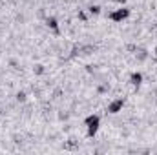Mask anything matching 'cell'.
<instances>
[{
  "instance_id": "3957f363",
  "label": "cell",
  "mask_w": 157,
  "mask_h": 155,
  "mask_svg": "<svg viewBox=\"0 0 157 155\" xmlns=\"http://www.w3.org/2000/svg\"><path fill=\"white\" fill-rule=\"evenodd\" d=\"M122 108H124V99H115V100H112L110 104H108V112L110 113H119V112H122Z\"/></svg>"
},
{
  "instance_id": "277c9868",
  "label": "cell",
  "mask_w": 157,
  "mask_h": 155,
  "mask_svg": "<svg viewBox=\"0 0 157 155\" xmlns=\"http://www.w3.org/2000/svg\"><path fill=\"white\" fill-rule=\"evenodd\" d=\"M130 80H132L133 86H141V82H143V75H141V73H132V75H130Z\"/></svg>"
},
{
  "instance_id": "8992f818",
  "label": "cell",
  "mask_w": 157,
  "mask_h": 155,
  "mask_svg": "<svg viewBox=\"0 0 157 155\" xmlns=\"http://www.w3.org/2000/svg\"><path fill=\"white\" fill-rule=\"evenodd\" d=\"M90 13H91V15H99V13H101V7H99V6H91V7H90Z\"/></svg>"
},
{
  "instance_id": "5b68a950",
  "label": "cell",
  "mask_w": 157,
  "mask_h": 155,
  "mask_svg": "<svg viewBox=\"0 0 157 155\" xmlns=\"http://www.w3.org/2000/svg\"><path fill=\"white\" fill-rule=\"evenodd\" d=\"M48 26H49V28H53L55 31L59 29V26H57V20H55V18H48Z\"/></svg>"
},
{
  "instance_id": "6da1fadb",
  "label": "cell",
  "mask_w": 157,
  "mask_h": 155,
  "mask_svg": "<svg viewBox=\"0 0 157 155\" xmlns=\"http://www.w3.org/2000/svg\"><path fill=\"white\" fill-rule=\"evenodd\" d=\"M84 124H86V130H88V137H93V135L99 131L101 117L99 115H88L86 117V120H84Z\"/></svg>"
},
{
  "instance_id": "7a4b0ae2",
  "label": "cell",
  "mask_w": 157,
  "mask_h": 155,
  "mask_svg": "<svg viewBox=\"0 0 157 155\" xmlns=\"http://www.w3.org/2000/svg\"><path fill=\"white\" fill-rule=\"evenodd\" d=\"M128 17H130V9H128V7H119L113 13H110V18H112L113 22H122V20H126Z\"/></svg>"
},
{
  "instance_id": "52a82bcc",
  "label": "cell",
  "mask_w": 157,
  "mask_h": 155,
  "mask_svg": "<svg viewBox=\"0 0 157 155\" xmlns=\"http://www.w3.org/2000/svg\"><path fill=\"white\" fill-rule=\"evenodd\" d=\"M17 99H18V100H26V93H18Z\"/></svg>"
}]
</instances>
